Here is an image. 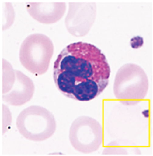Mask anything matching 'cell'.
<instances>
[{
  "instance_id": "5b68a950",
  "label": "cell",
  "mask_w": 153,
  "mask_h": 156,
  "mask_svg": "<svg viewBox=\"0 0 153 156\" xmlns=\"http://www.w3.org/2000/svg\"><path fill=\"white\" fill-rule=\"evenodd\" d=\"M69 140L73 147L80 153L96 152L102 145L103 141L101 124L91 117H79L70 127Z\"/></svg>"
},
{
  "instance_id": "30bf717a",
  "label": "cell",
  "mask_w": 153,
  "mask_h": 156,
  "mask_svg": "<svg viewBox=\"0 0 153 156\" xmlns=\"http://www.w3.org/2000/svg\"><path fill=\"white\" fill-rule=\"evenodd\" d=\"M5 15L2 14L1 16H5L4 19H1L2 21V25H4L2 27V31H5V30H7L8 28L11 27V25L14 23L15 22V10H14V7L12 6L11 3L9 2H5Z\"/></svg>"
},
{
  "instance_id": "277c9868",
  "label": "cell",
  "mask_w": 153,
  "mask_h": 156,
  "mask_svg": "<svg viewBox=\"0 0 153 156\" xmlns=\"http://www.w3.org/2000/svg\"><path fill=\"white\" fill-rule=\"evenodd\" d=\"M16 126L24 138L41 142L54 135L57 129V122L48 109L40 106H30L19 114L16 119Z\"/></svg>"
},
{
  "instance_id": "7a4b0ae2",
  "label": "cell",
  "mask_w": 153,
  "mask_h": 156,
  "mask_svg": "<svg viewBox=\"0 0 153 156\" xmlns=\"http://www.w3.org/2000/svg\"><path fill=\"white\" fill-rule=\"evenodd\" d=\"M148 90L149 80L140 66L129 63L118 69L114 83V94L123 104H136L145 98Z\"/></svg>"
},
{
  "instance_id": "ba28073f",
  "label": "cell",
  "mask_w": 153,
  "mask_h": 156,
  "mask_svg": "<svg viewBox=\"0 0 153 156\" xmlns=\"http://www.w3.org/2000/svg\"><path fill=\"white\" fill-rule=\"evenodd\" d=\"M16 80L14 87L8 94L2 95V100L12 106H21L30 101L33 96L35 86L31 78L16 70Z\"/></svg>"
},
{
  "instance_id": "6da1fadb",
  "label": "cell",
  "mask_w": 153,
  "mask_h": 156,
  "mask_svg": "<svg viewBox=\"0 0 153 156\" xmlns=\"http://www.w3.org/2000/svg\"><path fill=\"white\" fill-rule=\"evenodd\" d=\"M54 81L66 97L89 101L107 86L110 67L106 56L90 43L75 42L65 47L54 63Z\"/></svg>"
},
{
  "instance_id": "8992f818",
  "label": "cell",
  "mask_w": 153,
  "mask_h": 156,
  "mask_svg": "<svg viewBox=\"0 0 153 156\" xmlns=\"http://www.w3.org/2000/svg\"><path fill=\"white\" fill-rule=\"evenodd\" d=\"M97 6L93 1H73L65 18V27L75 37L85 36L96 18Z\"/></svg>"
},
{
  "instance_id": "3957f363",
  "label": "cell",
  "mask_w": 153,
  "mask_h": 156,
  "mask_svg": "<svg viewBox=\"0 0 153 156\" xmlns=\"http://www.w3.org/2000/svg\"><path fill=\"white\" fill-rule=\"evenodd\" d=\"M54 45L52 41L43 33H33L23 41L19 59L24 68L31 74H45L53 57Z\"/></svg>"
},
{
  "instance_id": "52a82bcc",
  "label": "cell",
  "mask_w": 153,
  "mask_h": 156,
  "mask_svg": "<svg viewBox=\"0 0 153 156\" xmlns=\"http://www.w3.org/2000/svg\"><path fill=\"white\" fill-rule=\"evenodd\" d=\"M29 15L37 22L51 24L56 23L65 13L66 4L63 1H31L26 5Z\"/></svg>"
},
{
  "instance_id": "9c48e42d",
  "label": "cell",
  "mask_w": 153,
  "mask_h": 156,
  "mask_svg": "<svg viewBox=\"0 0 153 156\" xmlns=\"http://www.w3.org/2000/svg\"><path fill=\"white\" fill-rule=\"evenodd\" d=\"M1 65V95L8 94L16 83V74L11 64L2 59Z\"/></svg>"
},
{
  "instance_id": "8fae6325",
  "label": "cell",
  "mask_w": 153,
  "mask_h": 156,
  "mask_svg": "<svg viewBox=\"0 0 153 156\" xmlns=\"http://www.w3.org/2000/svg\"><path fill=\"white\" fill-rule=\"evenodd\" d=\"M143 43H144L143 38H141V36H135V37L132 38V40L130 41L131 47L133 48H134V49L142 47Z\"/></svg>"
}]
</instances>
